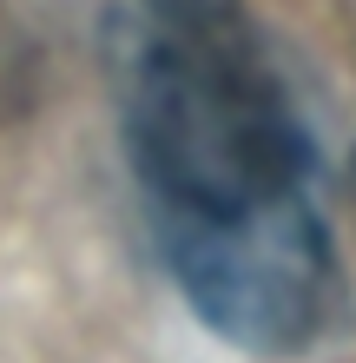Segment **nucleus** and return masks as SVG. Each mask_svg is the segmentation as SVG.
<instances>
[{
    "mask_svg": "<svg viewBox=\"0 0 356 363\" xmlns=\"http://www.w3.org/2000/svg\"><path fill=\"white\" fill-rule=\"evenodd\" d=\"M119 125L152 225L310 191V139L231 7L152 13L119 40Z\"/></svg>",
    "mask_w": 356,
    "mask_h": 363,
    "instance_id": "f257e3e1",
    "label": "nucleus"
},
{
    "mask_svg": "<svg viewBox=\"0 0 356 363\" xmlns=\"http://www.w3.org/2000/svg\"><path fill=\"white\" fill-rule=\"evenodd\" d=\"M152 245L198 324L251 357H310L350 324V291L310 191L238 218L152 225Z\"/></svg>",
    "mask_w": 356,
    "mask_h": 363,
    "instance_id": "f03ea898",
    "label": "nucleus"
},
{
    "mask_svg": "<svg viewBox=\"0 0 356 363\" xmlns=\"http://www.w3.org/2000/svg\"><path fill=\"white\" fill-rule=\"evenodd\" d=\"M152 13H212V7H231V0H139Z\"/></svg>",
    "mask_w": 356,
    "mask_h": 363,
    "instance_id": "7ed1b4c3",
    "label": "nucleus"
},
{
    "mask_svg": "<svg viewBox=\"0 0 356 363\" xmlns=\"http://www.w3.org/2000/svg\"><path fill=\"white\" fill-rule=\"evenodd\" d=\"M350 211H356V145H350Z\"/></svg>",
    "mask_w": 356,
    "mask_h": 363,
    "instance_id": "20e7f679",
    "label": "nucleus"
}]
</instances>
